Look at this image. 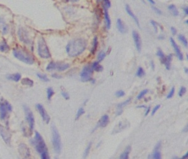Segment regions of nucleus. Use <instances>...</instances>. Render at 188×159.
I'll return each instance as SVG.
<instances>
[{
	"instance_id": "obj_53",
	"label": "nucleus",
	"mask_w": 188,
	"mask_h": 159,
	"mask_svg": "<svg viewBox=\"0 0 188 159\" xmlns=\"http://www.w3.org/2000/svg\"><path fill=\"white\" fill-rule=\"evenodd\" d=\"M188 158V152H186V154L182 157V159H185V158Z\"/></svg>"
},
{
	"instance_id": "obj_24",
	"label": "nucleus",
	"mask_w": 188,
	"mask_h": 159,
	"mask_svg": "<svg viewBox=\"0 0 188 159\" xmlns=\"http://www.w3.org/2000/svg\"><path fill=\"white\" fill-rule=\"evenodd\" d=\"M92 67L93 69V71H95L96 72H101L103 71V67L100 64L99 62L95 61L92 64Z\"/></svg>"
},
{
	"instance_id": "obj_1",
	"label": "nucleus",
	"mask_w": 188,
	"mask_h": 159,
	"mask_svg": "<svg viewBox=\"0 0 188 159\" xmlns=\"http://www.w3.org/2000/svg\"><path fill=\"white\" fill-rule=\"evenodd\" d=\"M87 46V41L82 38L72 40L69 42L66 46V51L70 57H76L82 54Z\"/></svg>"
},
{
	"instance_id": "obj_14",
	"label": "nucleus",
	"mask_w": 188,
	"mask_h": 159,
	"mask_svg": "<svg viewBox=\"0 0 188 159\" xmlns=\"http://www.w3.org/2000/svg\"><path fill=\"white\" fill-rule=\"evenodd\" d=\"M19 151H20V154L24 158H27L30 155L29 149L25 144H20V146H19Z\"/></svg>"
},
{
	"instance_id": "obj_50",
	"label": "nucleus",
	"mask_w": 188,
	"mask_h": 159,
	"mask_svg": "<svg viewBox=\"0 0 188 159\" xmlns=\"http://www.w3.org/2000/svg\"><path fill=\"white\" fill-rule=\"evenodd\" d=\"M171 31L172 34L173 35H175V34H177V30H176V29H175V28L171 27Z\"/></svg>"
},
{
	"instance_id": "obj_57",
	"label": "nucleus",
	"mask_w": 188,
	"mask_h": 159,
	"mask_svg": "<svg viewBox=\"0 0 188 159\" xmlns=\"http://www.w3.org/2000/svg\"><path fill=\"white\" fill-rule=\"evenodd\" d=\"M151 66H152V69H154V62L152 61L151 62Z\"/></svg>"
},
{
	"instance_id": "obj_38",
	"label": "nucleus",
	"mask_w": 188,
	"mask_h": 159,
	"mask_svg": "<svg viewBox=\"0 0 188 159\" xmlns=\"http://www.w3.org/2000/svg\"><path fill=\"white\" fill-rule=\"evenodd\" d=\"M148 91H149L148 89H144V90L142 91L139 93V94L137 95V99H138V100H141L142 98H143L144 96H145L146 94H147Z\"/></svg>"
},
{
	"instance_id": "obj_60",
	"label": "nucleus",
	"mask_w": 188,
	"mask_h": 159,
	"mask_svg": "<svg viewBox=\"0 0 188 159\" xmlns=\"http://www.w3.org/2000/svg\"><path fill=\"white\" fill-rule=\"evenodd\" d=\"M174 158H178V157H174Z\"/></svg>"
},
{
	"instance_id": "obj_11",
	"label": "nucleus",
	"mask_w": 188,
	"mask_h": 159,
	"mask_svg": "<svg viewBox=\"0 0 188 159\" xmlns=\"http://www.w3.org/2000/svg\"><path fill=\"white\" fill-rule=\"evenodd\" d=\"M0 136L3 138V141L7 144L10 145L11 142V135L8 130H6L4 127L0 124Z\"/></svg>"
},
{
	"instance_id": "obj_17",
	"label": "nucleus",
	"mask_w": 188,
	"mask_h": 159,
	"mask_svg": "<svg viewBox=\"0 0 188 159\" xmlns=\"http://www.w3.org/2000/svg\"><path fill=\"white\" fill-rule=\"evenodd\" d=\"M109 122V117L107 115H104L100 119L99 121L97 123V127H105L108 125ZM96 127V128H97Z\"/></svg>"
},
{
	"instance_id": "obj_5",
	"label": "nucleus",
	"mask_w": 188,
	"mask_h": 159,
	"mask_svg": "<svg viewBox=\"0 0 188 159\" xmlns=\"http://www.w3.org/2000/svg\"><path fill=\"white\" fill-rule=\"evenodd\" d=\"M52 133L53 149L56 154H60L61 149V138L57 129L53 124L52 125Z\"/></svg>"
},
{
	"instance_id": "obj_21",
	"label": "nucleus",
	"mask_w": 188,
	"mask_h": 159,
	"mask_svg": "<svg viewBox=\"0 0 188 159\" xmlns=\"http://www.w3.org/2000/svg\"><path fill=\"white\" fill-rule=\"evenodd\" d=\"M10 47L8 43L4 40L0 41V51L3 53H7L9 51Z\"/></svg>"
},
{
	"instance_id": "obj_22",
	"label": "nucleus",
	"mask_w": 188,
	"mask_h": 159,
	"mask_svg": "<svg viewBox=\"0 0 188 159\" xmlns=\"http://www.w3.org/2000/svg\"><path fill=\"white\" fill-rule=\"evenodd\" d=\"M172 59V54H169L166 57L164 61H163L162 64H164L167 70H169L171 67V62Z\"/></svg>"
},
{
	"instance_id": "obj_56",
	"label": "nucleus",
	"mask_w": 188,
	"mask_h": 159,
	"mask_svg": "<svg viewBox=\"0 0 188 159\" xmlns=\"http://www.w3.org/2000/svg\"><path fill=\"white\" fill-rule=\"evenodd\" d=\"M137 108H145V109H147V107L146 106H139L137 107Z\"/></svg>"
},
{
	"instance_id": "obj_18",
	"label": "nucleus",
	"mask_w": 188,
	"mask_h": 159,
	"mask_svg": "<svg viewBox=\"0 0 188 159\" xmlns=\"http://www.w3.org/2000/svg\"><path fill=\"white\" fill-rule=\"evenodd\" d=\"M125 11H127V14L133 19V20L134 21V22L135 23V24L137 25V26L140 28V24H139V20H138L137 17L134 14V12H132V11L131 8H130V6L128 5V4H126V6H125Z\"/></svg>"
},
{
	"instance_id": "obj_25",
	"label": "nucleus",
	"mask_w": 188,
	"mask_h": 159,
	"mask_svg": "<svg viewBox=\"0 0 188 159\" xmlns=\"http://www.w3.org/2000/svg\"><path fill=\"white\" fill-rule=\"evenodd\" d=\"M168 10L171 12L174 16H178L179 15V11L176 6L174 4H170L168 6Z\"/></svg>"
},
{
	"instance_id": "obj_34",
	"label": "nucleus",
	"mask_w": 188,
	"mask_h": 159,
	"mask_svg": "<svg viewBox=\"0 0 188 159\" xmlns=\"http://www.w3.org/2000/svg\"><path fill=\"white\" fill-rule=\"evenodd\" d=\"M37 76H38V78L40 80H41L43 82H49L50 81L48 78L47 77V75L46 74L38 73Z\"/></svg>"
},
{
	"instance_id": "obj_45",
	"label": "nucleus",
	"mask_w": 188,
	"mask_h": 159,
	"mask_svg": "<svg viewBox=\"0 0 188 159\" xmlns=\"http://www.w3.org/2000/svg\"><path fill=\"white\" fill-rule=\"evenodd\" d=\"M61 95L63 96V97H64L65 100H68L69 99H70V96H69L67 92H65L64 91H61Z\"/></svg>"
},
{
	"instance_id": "obj_36",
	"label": "nucleus",
	"mask_w": 188,
	"mask_h": 159,
	"mask_svg": "<svg viewBox=\"0 0 188 159\" xmlns=\"http://www.w3.org/2000/svg\"><path fill=\"white\" fill-rule=\"evenodd\" d=\"M105 56H106L105 53H104V51L100 52V53H98V56H97L98 62H100L102 61L104 59V58H105Z\"/></svg>"
},
{
	"instance_id": "obj_23",
	"label": "nucleus",
	"mask_w": 188,
	"mask_h": 159,
	"mask_svg": "<svg viewBox=\"0 0 188 159\" xmlns=\"http://www.w3.org/2000/svg\"><path fill=\"white\" fill-rule=\"evenodd\" d=\"M21 78V75L19 73H15V74H10L7 76V79L8 80H11L15 82H18Z\"/></svg>"
},
{
	"instance_id": "obj_3",
	"label": "nucleus",
	"mask_w": 188,
	"mask_h": 159,
	"mask_svg": "<svg viewBox=\"0 0 188 159\" xmlns=\"http://www.w3.org/2000/svg\"><path fill=\"white\" fill-rule=\"evenodd\" d=\"M13 54L16 59L27 64L31 65L35 62L34 57L23 48L20 47L15 48L13 50Z\"/></svg>"
},
{
	"instance_id": "obj_42",
	"label": "nucleus",
	"mask_w": 188,
	"mask_h": 159,
	"mask_svg": "<svg viewBox=\"0 0 188 159\" xmlns=\"http://www.w3.org/2000/svg\"><path fill=\"white\" fill-rule=\"evenodd\" d=\"M115 95L117 97H122L125 95V92L122 90H119L115 92Z\"/></svg>"
},
{
	"instance_id": "obj_13",
	"label": "nucleus",
	"mask_w": 188,
	"mask_h": 159,
	"mask_svg": "<svg viewBox=\"0 0 188 159\" xmlns=\"http://www.w3.org/2000/svg\"><path fill=\"white\" fill-rule=\"evenodd\" d=\"M170 42H171V44L172 48L174 49V51L175 53V54H176V56H178V59L180 61H183V53H182V52L181 51L180 48H179V46H178V44H176V42H175V41L174 40V39H173L172 37L170 38Z\"/></svg>"
},
{
	"instance_id": "obj_51",
	"label": "nucleus",
	"mask_w": 188,
	"mask_h": 159,
	"mask_svg": "<svg viewBox=\"0 0 188 159\" xmlns=\"http://www.w3.org/2000/svg\"><path fill=\"white\" fill-rule=\"evenodd\" d=\"M150 107H147V109H146V113H145V116H147L148 114H149V112H150Z\"/></svg>"
},
{
	"instance_id": "obj_49",
	"label": "nucleus",
	"mask_w": 188,
	"mask_h": 159,
	"mask_svg": "<svg viewBox=\"0 0 188 159\" xmlns=\"http://www.w3.org/2000/svg\"><path fill=\"white\" fill-rule=\"evenodd\" d=\"M52 77L53 78H55V79H61V76L60 75H58L57 74H53L52 75Z\"/></svg>"
},
{
	"instance_id": "obj_15",
	"label": "nucleus",
	"mask_w": 188,
	"mask_h": 159,
	"mask_svg": "<svg viewBox=\"0 0 188 159\" xmlns=\"http://www.w3.org/2000/svg\"><path fill=\"white\" fill-rule=\"evenodd\" d=\"M70 67V64L64 62H55L54 70H57L58 71H64Z\"/></svg>"
},
{
	"instance_id": "obj_7",
	"label": "nucleus",
	"mask_w": 188,
	"mask_h": 159,
	"mask_svg": "<svg viewBox=\"0 0 188 159\" xmlns=\"http://www.w3.org/2000/svg\"><path fill=\"white\" fill-rule=\"evenodd\" d=\"M93 70L92 65H87L84 67L82 71L80 73V78L82 82H89L92 79V75L93 74Z\"/></svg>"
},
{
	"instance_id": "obj_54",
	"label": "nucleus",
	"mask_w": 188,
	"mask_h": 159,
	"mask_svg": "<svg viewBox=\"0 0 188 159\" xmlns=\"http://www.w3.org/2000/svg\"><path fill=\"white\" fill-rule=\"evenodd\" d=\"M65 1H68V2H72V3H74V2H77V1H78L79 0H65Z\"/></svg>"
},
{
	"instance_id": "obj_58",
	"label": "nucleus",
	"mask_w": 188,
	"mask_h": 159,
	"mask_svg": "<svg viewBox=\"0 0 188 159\" xmlns=\"http://www.w3.org/2000/svg\"><path fill=\"white\" fill-rule=\"evenodd\" d=\"M184 71H185V73H186V74H187L188 72H187V67H185V68H184Z\"/></svg>"
},
{
	"instance_id": "obj_59",
	"label": "nucleus",
	"mask_w": 188,
	"mask_h": 159,
	"mask_svg": "<svg viewBox=\"0 0 188 159\" xmlns=\"http://www.w3.org/2000/svg\"><path fill=\"white\" fill-rule=\"evenodd\" d=\"M185 23H186V24H188V21H187V20H186V21H185Z\"/></svg>"
},
{
	"instance_id": "obj_9",
	"label": "nucleus",
	"mask_w": 188,
	"mask_h": 159,
	"mask_svg": "<svg viewBox=\"0 0 188 159\" xmlns=\"http://www.w3.org/2000/svg\"><path fill=\"white\" fill-rule=\"evenodd\" d=\"M18 36L20 41L23 42L24 44H31V40L30 37L29 33L28 32V31L27 29H25L24 28H20L18 29Z\"/></svg>"
},
{
	"instance_id": "obj_48",
	"label": "nucleus",
	"mask_w": 188,
	"mask_h": 159,
	"mask_svg": "<svg viewBox=\"0 0 188 159\" xmlns=\"http://www.w3.org/2000/svg\"><path fill=\"white\" fill-rule=\"evenodd\" d=\"M161 147V142H159L158 144H157L155 145V148H154V150H160Z\"/></svg>"
},
{
	"instance_id": "obj_39",
	"label": "nucleus",
	"mask_w": 188,
	"mask_h": 159,
	"mask_svg": "<svg viewBox=\"0 0 188 159\" xmlns=\"http://www.w3.org/2000/svg\"><path fill=\"white\" fill-rule=\"evenodd\" d=\"M186 88L185 87H181L180 88V90L179 91V97H183V95L186 92Z\"/></svg>"
},
{
	"instance_id": "obj_43",
	"label": "nucleus",
	"mask_w": 188,
	"mask_h": 159,
	"mask_svg": "<svg viewBox=\"0 0 188 159\" xmlns=\"http://www.w3.org/2000/svg\"><path fill=\"white\" fill-rule=\"evenodd\" d=\"M6 25L7 24H6L4 18H3L2 17H0V29H1L2 30V29L6 26Z\"/></svg>"
},
{
	"instance_id": "obj_55",
	"label": "nucleus",
	"mask_w": 188,
	"mask_h": 159,
	"mask_svg": "<svg viewBox=\"0 0 188 159\" xmlns=\"http://www.w3.org/2000/svg\"><path fill=\"white\" fill-rule=\"evenodd\" d=\"M147 1H148L150 4H155V2H154V0H147Z\"/></svg>"
},
{
	"instance_id": "obj_35",
	"label": "nucleus",
	"mask_w": 188,
	"mask_h": 159,
	"mask_svg": "<svg viewBox=\"0 0 188 159\" xmlns=\"http://www.w3.org/2000/svg\"><path fill=\"white\" fill-rule=\"evenodd\" d=\"M85 113V111L83 107H80V109L78 110L77 115H76V117H75V120H78L83 114Z\"/></svg>"
},
{
	"instance_id": "obj_52",
	"label": "nucleus",
	"mask_w": 188,
	"mask_h": 159,
	"mask_svg": "<svg viewBox=\"0 0 188 159\" xmlns=\"http://www.w3.org/2000/svg\"><path fill=\"white\" fill-rule=\"evenodd\" d=\"M184 14H185L186 16L188 15V8H187V6L184 8Z\"/></svg>"
},
{
	"instance_id": "obj_41",
	"label": "nucleus",
	"mask_w": 188,
	"mask_h": 159,
	"mask_svg": "<svg viewBox=\"0 0 188 159\" xmlns=\"http://www.w3.org/2000/svg\"><path fill=\"white\" fill-rule=\"evenodd\" d=\"M150 23H151V24L152 25V26H153V28H154V29L155 33H158V24L155 21H150Z\"/></svg>"
},
{
	"instance_id": "obj_6",
	"label": "nucleus",
	"mask_w": 188,
	"mask_h": 159,
	"mask_svg": "<svg viewBox=\"0 0 188 159\" xmlns=\"http://www.w3.org/2000/svg\"><path fill=\"white\" fill-rule=\"evenodd\" d=\"M12 111V106L8 102L1 99L0 101V119L1 120H4L6 118L8 113Z\"/></svg>"
},
{
	"instance_id": "obj_29",
	"label": "nucleus",
	"mask_w": 188,
	"mask_h": 159,
	"mask_svg": "<svg viewBox=\"0 0 188 159\" xmlns=\"http://www.w3.org/2000/svg\"><path fill=\"white\" fill-rule=\"evenodd\" d=\"M149 158H154V159H160L161 158V154L159 150H154V153L152 155H150L149 157H148Z\"/></svg>"
},
{
	"instance_id": "obj_37",
	"label": "nucleus",
	"mask_w": 188,
	"mask_h": 159,
	"mask_svg": "<svg viewBox=\"0 0 188 159\" xmlns=\"http://www.w3.org/2000/svg\"><path fill=\"white\" fill-rule=\"evenodd\" d=\"M92 142H90L89 144V145H88V146L87 147V148L85 149V152H84V158H86L88 155L89 154V152L90 151V149H91V147H92Z\"/></svg>"
},
{
	"instance_id": "obj_31",
	"label": "nucleus",
	"mask_w": 188,
	"mask_h": 159,
	"mask_svg": "<svg viewBox=\"0 0 188 159\" xmlns=\"http://www.w3.org/2000/svg\"><path fill=\"white\" fill-rule=\"evenodd\" d=\"M157 56H158V57H159L160 59H161V63L162 64L163 61H164L165 58L166 56L164 54V53H163L161 49H158V51H157Z\"/></svg>"
},
{
	"instance_id": "obj_44",
	"label": "nucleus",
	"mask_w": 188,
	"mask_h": 159,
	"mask_svg": "<svg viewBox=\"0 0 188 159\" xmlns=\"http://www.w3.org/2000/svg\"><path fill=\"white\" fill-rule=\"evenodd\" d=\"M104 2V6L107 8H109L111 6V3L110 0H103Z\"/></svg>"
},
{
	"instance_id": "obj_47",
	"label": "nucleus",
	"mask_w": 188,
	"mask_h": 159,
	"mask_svg": "<svg viewBox=\"0 0 188 159\" xmlns=\"http://www.w3.org/2000/svg\"><path fill=\"white\" fill-rule=\"evenodd\" d=\"M152 9L154 10V11L158 15H160L162 14V11H161L159 9H158V8L155 7V6H152Z\"/></svg>"
},
{
	"instance_id": "obj_30",
	"label": "nucleus",
	"mask_w": 188,
	"mask_h": 159,
	"mask_svg": "<svg viewBox=\"0 0 188 159\" xmlns=\"http://www.w3.org/2000/svg\"><path fill=\"white\" fill-rule=\"evenodd\" d=\"M145 74H146V73L145 71H144V69L142 67H139V68L137 69V71L136 73V75L137 76V77L142 78L145 75Z\"/></svg>"
},
{
	"instance_id": "obj_19",
	"label": "nucleus",
	"mask_w": 188,
	"mask_h": 159,
	"mask_svg": "<svg viewBox=\"0 0 188 159\" xmlns=\"http://www.w3.org/2000/svg\"><path fill=\"white\" fill-rule=\"evenodd\" d=\"M117 28L121 33L124 34L126 33V31H127L126 26H125L124 23L120 18H118L117 20Z\"/></svg>"
},
{
	"instance_id": "obj_16",
	"label": "nucleus",
	"mask_w": 188,
	"mask_h": 159,
	"mask_svg": "<svg viewBox=\"0 0 188 159\" xmlns=\"http://www.w3.org/2000/svg\"><path fill=\"white\" fill-rule=\"evenodd\" d=\"M107 9L108 8H107L104 6V19H105V26L107 29H110L111 27V20H110Z\"/></svg>"
},
{
	"instance_id": "obj_26",
	"label": "nucleus",
	"mask_w": 188,
	"mask_h": 159,
	"mask_svg": "<svg viewBox=\"0 0 188 159\" xmlns=\"http://www.w3.org/2000/svg\"><path fill=\"white\" fill-rule=\"evenodd\" d=\"M131 151V147L130 146H127L126 149H125V151L121 155L119 158L121 159H128L129 158V155Z\"/></svg>"
},
{
	"instance_id": "obj_40",
	"label": "nucleus",
	"mask_w": 188,
	"mask_h": 159,
	"mask_svg": "<svg viewBox=\"0 0 188 159\" xmlns=\"http://www.w3.org/2000/svg\"><path fill=\"white\" fill-rule=\"evenodd\" d=\"M174 92H175V88H174V87H172L170 92H169V93L167 95V99H169L172 98L173 97L174 94Z\"/></svg>"
},
{
	"instance_id": "obj_33",
	"label": "nucleus",
	"mask_w": 188,
	"mask_h": 159,
	"mask_svg": "<svg viewBox=\"0 0 188 159\" xmlns=\"http://www.w3.org/2000/svg\"><path fill=\"white\" fill-rule=\"evenodd\" d=\"M47 98L49 100H51L52 97H53V95H54L55 92H54L52 87H48L47 89Z\"/></svg>"
},
{
	"instance_id": "obj_27",
	"label": "nucleus",
	"mask_w": 188,
	"mask_h": 159,
	"mask_svg": "<svg viewBox=\"0 0 188 159\" xmlns=\"http://www.w3.org/2000/svg\"><path fill=\"white\" fill-rule=\"evenodd\" d=\"M21 83L23 86H28L30 87H32L33 86L34 82L31 79L26 78L22 79V80L21 81Z\"/></svg>"
},
{
	"instance_id": "obj_4",
	"label": "nucleus",
	"mask_w": 188,
	"mask_h": 159,
	"mask_svg": "<svg viewBox=\"0 0 188 159\" xmlns=\"http://www.w3.org/2000/svg\"><path fill=\"white\" fill-rule=\"evenodd\" d=\"M38 54L43 59H48L51 57V54L47 45L44 38L40 37L38 41Z\"/></svg>"
},
{
	"instance_id": "obj_32",
	"label": "nucleus",
	"mask_w": 188,
	"mask_h": 159,
	"mask_svg": "<svg viewBox=\"0 0 188 159\" xmlns=\"http://www.w3.org/2000/svg\"><path fill=\"white\" fill-rule=\"evenodd\" d=\"M178 40L183 43V45L187 48V39L184 36L182 35V34H180L178 36Z\"/></svg>"
},
{
	"instance_id": "obj_28",
	"label": "nucleus",
	"mask_w": 188,
	"mask_h": 159,
	"mask_svg": "<svg viewBox=\"0 0 188 159\" xmlns=\"http://www.w3.org/2000/svg\"><path fill=\"white\" fill-rule=\"evenodd\" d=\"M97 47H98V38L97 36H95L94 37L93 41V46L91 49V53L92 54H94L95 53Z\"/></svg>"
},
{
	"instance_id": "obj_8",
	"label": "nucleus",
	"mask_w": 188,
	"mask_h": 159,
	"mask_svg": "<svg viewBox=\"0 0 188 159\" xmlns=\"http://www.w3.org/2000/svg\"><path fill=\"white\" fill-rule=\"evenodd\" d=\"M23 110L24 111L26 120L29 125L30 130L31 131V132H32L35 127V118L33 112H31L30 108L27 106H23Z\"/></svg>"
},
{
	"instance_id": "obj_2",
	"label": "nucleus",
	"mask_w": 188,
	"mask_h": 159,
	"mask_svg": "<svg viewBox=\"0 0 188 159\" xmlns=\"http://www.w3.org/2000/svg\"><path fill=\"white\" fill-rule=\"evenodd\" d=\"M31 143L35 146L36 150L40 154L41 158L42 159H48L50 158L49 154L48 152V149L46 145L45 142L42 136L38 132H35V138L31 141Z\"/></svg>"
},
{
	"instance_id": "obj_20",
	"label": "nucleus",
	"mask_w": 188,
	"mask_h": 159,
	"mask_svg": "<svg viewBox=\"0 0 188 159\" xmlns=\"http://www.w3.org/2000/svg\"><path fill=\"white\" fill-rule=\"evenodd\" d=\"M131 101V98H129L128 99H127L125 101L123 102V103L119 104L118 106H117V112H116V114L117 116H120L121 114L122 113V109L123 107H125V106H127L130 102Z\"/></svg>"
},
{
	"instance_id": "obj_10",
	"label": "nucleus",
	"mask_w": 188,
	"mask_h": 159,
	"mask_svg": "<svg viewBox=\"0 0 188 159\" xmlns=\"http://www.w3.org/2000/svg\"><path fill=\"white\" fill-rule=\"evenodd\" d=\"M36 109H37L38 111L39 112L40 116H41L43 120L47 124H49V122L50 121V117L49 115L48 114L47 111L45 110V108H44V107L40 104H36Z\"/></svg>"
},
{
	"instance_id": "obj_12",
	"label": "nucleus",
	"mask_w": 188,
	"mask_h": 159,
	"mask_svg": "<svg viewBox=\"0 0 188 159\" xmlns=\"http://www.w3.org/2000/svg\"><path fill=\"white\" fill-rule=\"evenodd\" d=\"M132 37L133 40L134 41V44L138 52H141V47H142V42H141V39L139 34L137 33L136 31H133L132 32Z\"/></svg>"
},
{
	"instance_id": "obj_46",
	"label": "nucleus",
	"mask_w": 188,
	"mask_h": 159,
	"mask_svg": "<svg viewBox=\"0 0 188 159\" xmlns=\"http://www.w3.org/2000/svg\"><path fill=\"white\" fill-rule=\"evenodd\" d=\"M161 107V105H157L154 107V108L153 109V110L152 111V113H151V116H154V114H155V112L158 111V110L159 109V108Z\"/></svg>"
}]
</instances>
